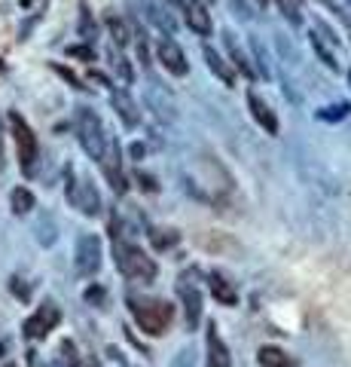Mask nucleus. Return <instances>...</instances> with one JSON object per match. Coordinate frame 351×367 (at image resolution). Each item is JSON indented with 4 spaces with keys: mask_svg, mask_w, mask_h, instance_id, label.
<instances>
[{
    "mask_svg": "<svg viewBox=\"0 0 351 367\" xmlns=\"http://www.w3.org/2000/svg\"><path fill=\"white\" fill-rule=\"evenodd\" d=\"M129 313L131 319L138 321V328L150 337H162L168 328H171V319H174V306L162 297H135L129 294Z\"/></svg>",
    "mask_w": 351,
    "mask_h": 367,
    "instance_id": "1",
    "label": "nucleus"
},
{
    "mask_svg": "<svg viewBox=\"0 0 351 367\" xmlns=\"http://www.w3.org/2000/svg\"><path fill=\"white\" fill-rule=\"evenodd\" d=\"M114 257H116L119 272H123L125 279H131V281H153V279H156V272H159L156 260L147 257L138 245L125 242L123 236L114 239Z\"/></svg>",
    "mask_w": 351,
    "mask_h": 367,
    "instance_id": "2",
    "label": "nucleus"
},
{
    "mask_svg": "<svg viewBox=\"0 0 351 367\" xmlns=\"http://www.w3.org/2000/svg\"><path fill=\"white\" fill-rule=\"evenodd\" d=\"M10 129H12V141H16V153H19V166L22 172L31 178L34 168H37V157H40V144L34 129L28 126V119L19 110H10Z\"/></svg>",
    "mask_w": 351,
    "mask_h": 367,
    "instance_id": "3",
    "label": "nucleus"
},
{
    "mask_svg": "<svg viewBox=\"0 0 351 367\" xmlns=\"http://www.w3.org/2000/svg\"><path fill=\"white\" fill-rule=\"evenodd\" d=\"M76 138L80 147L89 153V159H101L107 147V132L101 126V117L92 108H76Z\"/></svg>",
    "mask_w": 351,
    "mask_h": 367,
    "instance_id": "4",
    "label": "nucleus"
},
{
    "mask_svg": "<svg viewBox=\"0 0 351 367\" xmlns=\"http://www.w3.org/2000/svg\"><path fill=\"white\" fill-rule=\"evenodd\" d=\"M74 266L80 279H92L101 270V239L95 232H83L76 239V251H74Z\"/></svg>",
    "mask_w": 351,
    "mask_h": 367,
    "instance_id": "5",
    "label": "nucleus"
},
{
    "mask_svg": "<svg viewBox=\"0 0 351 367\" xmlns=\"http://www.w3.org/2000/svg\"><path fill=\"white\" fill-rule=\"evenodd\" d=\"M67 202L74 208H80L83 215L95 217L101 211V199H98V190L89 178H74V168H67Z\"/></svg>",
    "mask_w": 351,
    "mask_h": 367,
    "instance_id": "6",
    "label": "nucleus"
},
{
    "mask_svg": "<svg viewBox=\"0 0 351 367\" xmlns=\"http://www.w3.org/2000/svg\"><path fill=\"white\" fill-rule=\"evenodd\" d=\"M156 59L162 61V68L168 70L171 77H187L189 74V61L184 55V49L178 46V40H171L168 34H162L156 43Z\"/></svg>",
    "mask_w": 351,
    "mask_h": 367,
    "instance_id": "7",
    "label": "nucleus"
},
{
    "mask_svg": "<svg viewBox=\"0 0 351 367\" xmlns=\"http://www.w3.org/2000/svg\"><path fill=\"white\" fill-rule=\"evenodd\" d=\"M58 321H61L58 306H55L52 300H46L43 306H40L37 313H34L31 319L25 321V337H28V340H43V337H46Z\"/></svg>",
    "mask_w": 351,
    "mask_h": 367,
    "instance_id": "8",
    "label": "nucleus"
},
{
    "mask_svg": "<svg viewBox=\"0 0 351 367\" xmlns=\"http://www.w3.org/2000/svg\"><path fill=\"white\" fill-rule=\"evenodd\" d=\"M178 294L184 303V319H187V330H195L202 324V294L195 288V281H189L187 275L178 279Z\"/></svg>",
    "mask_w": 351,
    "mask_h": 367,
    "instance_id": "9",
    "label": "nucleus"
},
{
    "mask_svg": "<svg viewBox=\"0 0 351 367\" xmlns=\"http://www.w3.org/2000/svg\"><path fill=\"white\" fill-rule=\"evenodd\" d=\"M104 168V178L110 181V187L116 193H125L129 184H125V175H123V157H119V141L116 138H107V147H104V157L98 159Z\"/></svg>",
    "mask_w": 351,
    "mask_h": 367,
    "instance_id": "10",
    "label": "nucleus"
},
{
    "mask_svg": "<svg viewBox=\"0 0 351 367\" xmlns=\"http://www.w3.org/2000/svg\"><path fill=\"white\" fill-rule=\"evenodd\" d=\"M180 12H184L187 25L193 28L199 37H211V31H214V22H211V12L205 10V3H199V0H178Z\"/></svg>",
    "mask_w": 351,
    "mask_h": 367,
    "instance_id": "11",
    "label": "nucleus"
},
{
    "mask_svg": "<svg viewBox=\"0 0 351 367\" xmlns=\"http://www.w3.org/2000/svg\"><path fill=\"white\" fill-rule=\"evenodd\" d=\"M248 108H251V117L257 119V126L266 132V135H278V117H275V110H272L269 104L259 98L257 89L248 92Z\"/></svg>",
    "mask_w": 351,
    "mask_h": 367,
    "instance_id": "12",
    "label": "nucleus"
},
{
    "mask_svg": "<svg viewBox=\"0 0 351 367\" xmlns=\"http://www.w3.org/2000/svg\"><path fill=\"white\" fill-rule=\"evenodd\" d=\"M110 104H114V110L119 114V119H123L129 129H138V123H140V110H138V104H135V98L129 95L125 89H114L110 92Z\"/></svg>",
    "mask_w": 351,
    "mask_h": 367,
    "instance_id": "13",
    "label": "nucleus"
},
{
    "mask_svg": "<svg viewBox=\"0 0 351 367\" xmlns=\"http://www.w3.org/2000/svg\"><path fill=\"white\" fill-rule=\"evenodd\" d=\"M208 288H211V297H214L220 306H235L238 303V291H235V285L226 279L223 272H208Z\"/></svg>",
    "mask_w": 351,
    "mask_h": 367,
    "instance_id": "14",
    "label": "nucleus"
},
{
    "mask_svg": "<svg viewBox=\"0 0 351 367\" xmlns=\"http://www.w3.org/2000/svg\"><path fill=\"white\" fill-rule=\"evenodd\" d=\"M202 55H205V65H208V70L217 77V80L226 83V86H235V68L229 65V61L223 59L217 49H211V46L205 43V46H202Z\"/></svg>",
    "mask_w": 351,
    "mask_h": 367,
    "instance_id": "15",
    "label": "nucleus"
},
{
    "mask_svg": "<svg viewBox=\"0 0 351 367\" xmlns=\"http://www.w3.org/2000/svg\"><path fill=\"white\" fill-rule=\"evenodd\" d=\"M229 364H233V358H229L226 343H223L220 330L211 324L208 328V364L205 367H229Z\"/></svg>",
    "mask_w": 351,
    "mask_h": 367,
    "instance_id": "16",
    "label": "nucleus"
},
{
    "mask_svg": "<svg viewBox=\"0 0 351 367\" xmlns=\"http://www.w3.org/2000/svg\"><path fill=\"white\" fill-rule=\"evenodd\" d=\"M223 43H226V52H229V65L238 68V74H244L248 80H257V77H259V74H257V68L251 65V59L242 52V46L235 43V40H233V34H229V31L223 34Z\"/></svg>",
    "mask_w": 351,
    "mask_h": 367,
    "instance_id": "17",
    "label": "nucleus"
},
{
    "mask_svg": "<svg viewBox=\"0 0 351 367\" xmlns=\"http://www.w3.org/2000/svg\"><path fill=\"white\" fill-rule=\"evenodd\" d=\"M10 206H12V215H31L34 211V206H37V202H34V193L28 187H16L10 193Z\"/></svg>",
    "mask_w": 351,
    "mask_h": 367,
    "instance_id": "18",
    "label": "nucleus"
},
{
    "mask_svg": "<svg viewBox=\"0 0 351 367\" xmlns=\"http://www.w3.org/2000/svg\"><path fill=\"white\" fill-rule=\"evenodd\" d=\"M257 361L263 364V367H293L290 358H287L278 346H263V349L257 352Z\"/></svg>",
    "mask_w": 351,
    "mask_h": 367,
    "instance_id": "19",
    "label": "nucleus"
},
{
    "mask_svg": "<svg viewBox=\"0 0 351 367\" xmlns=\"http://www.w3.org/2000/svg\"><path fill=\"white\" fill-rule=\"evenodd\" d=\"M147 16H150V22L156 25L159 31H165L168 37H171V31H174V19L168 16L165 6H159V3H147Z\"/></svg>",
    "mask_w": 351,
    "mask_h": 367,
    "instance_id": "20",
    "label": "nucleus"
},
{
    "mask_svg": "<svg viewBox=\"0 0 351 367\" xmlns=\"http://www.w3.org/2000/svg\"><path fill=\"white\" fill-rule=\"evenodd\" d=\"M110 68L116 70V74H119V80H123L125 86H129V83L135 80V70H131V61L125 59V55L119 52V49H114V46H110Z\"/></svg>",
    "mask_w": 351,
    "mask_h": 367,
    "instance_id": "21",
    "label": "nucleus"
},
{
    "mask_svg": "<svg viewBox=\"0 0 351 367\" xmlns=\"http://www.w3.org/2000/svg\"><path fill=\"white\" fill-rule=\"evenodd\" d=\"M80 37L86 40V43H92L95 40V34H98V28H95V19H92V10H89L86 3H80Z\"/></svg>",
    "mask_w": 351,
    "mask_h": 367,
    "instance_id": "22",
    "label": "nucleus"
},
{
    "mask_svg": "<svg viewBox=\"0 0 351 367\" xmlns=\"http://www.w3.org/2000/svg\"><path fill=\"white\" fill-rule=\"evenodd\" d=\"M308 40H312V46H315V52H318V59H321V61H324V65H327V68H333V70H336V68H339V61H336V55H333V49H330V46L324 43V40H321V37H318V34H308Z\"/></svg>",
    "mask_w": 351,
    "mask_h": 367,
    "instance_id": "23",
    "label": "nucleus"
},
{
    "mask_svg": "<svg viewBox=\"0 0 351 367\" xmlns=\"http://www.w3.org/2000/svg\"><path fill=\"white\" fill-rule=\"evenodd\" d=\"M348 114H351L348 104H336V108H321L318 119H324V123H339V119H345Z\"/></svg>",
    "mask_w": 351,
    "mask_h": 367,
    "instance_id": "24",
    "label": "nucleus"
},
{
    "mask_svg": "<svg viewBox=\"0 0 351 367\" xmlns=\"http://www.w3.org/2000/svg\"><path fill=\"white\" fill-rule=\"evenodd\" d=\"M107 25H110V34H114V43H116V49H123L125 43H129V31H125V25L119 22L116 16H107Z\"/></svg>",
    "mask_w": 351,
    "mask_h": 367,
    "instance_id": "25",
    "label": "nucleus"
},
{
    "mask_svg": "<svg viewBox=\"0 0 351 367\" xmlns=\"http://www.w3.org/2000/svg\"><path fill=\"white\" fill-rule=\"evenodd\" d=\"M281 12L287 16V22L290 25H303V16H299V0H278Z\"/></svg>",
    "mask_w": 351,
    "mask_h": 367,
    "instance_id": "26",
    "label": "nucleus"
},
{
    "mask_svg": "<svg viewBox=\"0 0 351 367\" xmlns=\"http://www.w3.org/2000/svg\"><path fill=\"white\" fill-rule=\"evenodd\" d=\"M104 300H107V294H104L101 285L86 288V303H92V306H104Z\"/></svg>",
    "mask_w": 351,
    "mask_h": 367,
    "instance_id": "27",
    "label": "nucleus"
},
{
    "mask_svg": "<svg viewBox=\"0 0 351 367\" xmlns=\"http://www.w3.org/2000/svg\"><path fill=\"white\" fill-rule=\"evenodd\" d=\"M61 358L67 361V367H80V358H76V346L70 343V340L61 343Z\"/></svg>",
    "mask_w": 351,
    "mask_h": 367,
    "instance_id": "28",
    "label": "nucleus"
},
{
    "mask_svg": "<svg viewBox=\"0 0 351 367\" xmlns=\"http://www.w3.org/2000/svg\"><path fill=\"white\" fill-rule=\"evenodd\" d=\"M10 288H12V294H19V300H31V288H28L22 279H12Z\"/></svg>",
    "mask_w": 351,
    "mask_h": 367,
    "instance_id": "29",
    "label": "nucleus"
},
{
    "mask_svg": "<svg viewBox=\"0 0 351 367\" xmlns=\"http://www.w3.org/2000/svg\"><path fill=\"white\" fill-rule=\"evenodd\" d=\"M150 239H153V245H156V248H168V245H174V242H178V236H174V232H168V236L150 232Z\"/></svg>",
    "mask_w": 351,
    "mask_h": 367,
    "instance_id": "30",
    "label": "nucleus"
},
{
    "mask_svg": "<svg viewBox=\"0 0 351 367\" xmlns=\"http://www.w3.org/2000/svg\"><path fill=\"white\" fill-rule=\"evenodd\" d=\"M70 55H76V59H86V61H95V52H92V46H70L67 49Z\"/></svg>",
    "mask_w": 351,
    "mask_h": 367,
    "instance_id": "31",
    "label": "nucleus"
},
{
    "mask_svg": "<svg viewBox=\"0 0 351 367\" xmlns=\"http://www.w3.org/2000/svg\"><path fill=\"white\" fill-rule=\"evenodd\" d=\"M52 68H55V74H61V77H65V80H67V83H70V86H74V89H83V83L76 80V77L70 74L67 68H61V65H52Z\"/></svg>",
    "mask_w": 351,
    "mask_h": 367,
    "instance_id": "32",
    "label": "nucleus"
},
{
    "mask_svg": "<svg viewBox=\"0 0 351 367\" xmlns=\"http://www.w3.org/2000/svg\"><path fill=\"white\" fill-rule=\"evenodd\" d=\"M229 6H233V10H238V16H242V19H251V12L244 10V6L238 3V0H229Z\"/></svg>",
    "mask_w": 351,
    "mask_h": 367,
    "instance_id": "33",
    "label": "nucleus"
},
{
    "mask_svg": "<svg viewBox=\"0 0 351 367\" xmlns=\"http://www.w3.org/2000/svg\"><path fill=\"white\" fill-rule=\"evenodd\" d=\"M138 181L144 184V190H156V184H153V178H150V175H138Z\"/></svg>",
    "mask_w": 351,
    "mask_h": 367,
    "instance_id": "34",
    "label": "nucleus"
},
{
    "mask_svg": "<svg viewBox=\"0 0 351 367\" xmlns=\"http://www.w3.org/2000/svg\"><path fill=\"white\" fill-rule=\"evenodd\" d=\"M0 168H3V123H0Z\"/></svg>",
    "mask_w": 351,
    "mask_h": 367,
    "instance_id": "35",
    "label": "nucleus"
},
{
    "mask_svg": "<svg viewBox=\"0 0 351 367\" xmlns=\"http://www.w3.org/2000/svg\"><path fill=\"white\" fill-rule=\"evenodd\" d=\"M131 157H135V159H140V157H144V147H140V144H135V147H131Z\"/></svg>",
    "mask_w": 351,
    "mask_h": 367,
    "instance_id": "36",
    "label": "nucleus"
},
{
    "mask_svg": "<svg viewBox=\"0 0 351 367\" xmlns=\"http://www.w3.org/2000/svg\"><path fill=\"white\" fill-rule=\"evenodd\" d=\"M321 3H327V6H333V0H321Z\"/></svg>",
    "mask_w": 351,
    "mask_h": 367,
    "instance_id": "37",
    "label": "nucleus"
},
{
    "mask_svg": "<svg viewBox=\"0 0 351 367\" xmlns=\"http://www.w3.org/2000/svg\"><path fill=\"white\" fill-rule=\"evenodd\" d=\"M0 355H3V343H0Z\"/></svg>",
    "mask_w": 351,
    "mask_h": 367,
    "instance_id": "38",
    "label": "nucleus"
},
{
    "mask_svg": "<svg viewBox=\"0 0 351 367\" xmlns=\"http://www.w3.org/2000/svg\"><path fill=\"white\" fill-rule=\"evenodd\" d=\"M263 3H266V0H259V6H263Z\"/></svg>",
    "mask_w": 351,
    "mask_h": 367,
    "instance_id": "39",
    "label": "nucleus"
},
{
    "mask_svg": "<svg viewBox=\"0 0 351 367\" xmlns=\"http://www.w3.org/2000/svg\"><path fill=\"white\" fill-rule=\"evenodd\" d=\"M6 367H16V364H6Z\"/></svg>",
    "mask_w": 351,
    "mask_h": 367,
    "instance_id": "40",
    "label": "nucleus"
},
{
    "mask_svg": "<svg viewBox=\"0 0 351 367\" xmlns=\"http://www.w3.org/2000/svg\"><path fill=\"white\" fill-rule=\"evenodd\" d=\"M348 80H351V70H348Z\"/></svg>",
    "mask_w": 351,
    "mask_h": 367,
    "instance_id": "41",
    "label": "nucleus"
},
{
    "mask_svg": "<svg viewBox=\"0 0 351 367\" xmlns=\"http://www.w3.org/2000/svg\"><path fill=\"white\" fill-rule=\"evenodd\" d=\"M348 6H351V0H348Z\"/></svg>",
    "mask_w": 351,
    "mask_h": 367,
    "instance_id": "42",
    "label": "nucleus"
}]
</instances>
